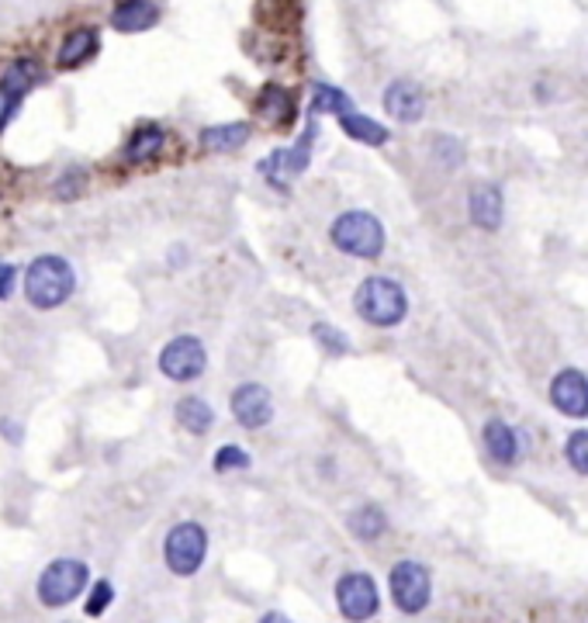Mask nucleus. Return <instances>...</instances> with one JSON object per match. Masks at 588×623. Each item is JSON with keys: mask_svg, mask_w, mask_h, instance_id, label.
<instances>
[{"mask_svg": "<svg viewBox=\"0 0 588 623\" xmlns=\"http://www.w3.org/2000/svg\"><path fill=\"white\" fill-rule=\"evenodd\" d=\"M257 115L267 125H288L295 119V98L284 87H263L257 101Z\"/></svg>", "mask_w": 588, "mask_h": 623, "instance_id": "nucleus-16", "label": "nucleus"}, {"mask_svg": "<svg viewBox=\"0 0 588 623\" xmlns=\"http://www.w3.org/2000/svg\"><path fill=\"white\" fill-rule=\"evenodd\" d=\"M429 572L420 561H398L391 569V599L398 602V610L405 613H420L429 602Z\"/></svg>", "mask_w": 588, "mask_h": 623, "instance_id": "nucleus-7", "label": "nucleus"}, {"mask_svg": "<svg viewBox=\"0 0 588 623\" xmlns=\"http://www.w3.org/2000/svg\"><path fill=\"white\" fill-rule=\"evenodd\" d=\"M73 288H77V274H73L70 260L55 253L32 260V267L25 271V298L42 312L60 309L73 295Z\"/></svg>", "mask_w": 588, "mask_h": 623, "instance_id": "nucleus-1", "label": "nucleus"}, {"mask_svg": "<svg viewBox=\"0 0 588 623\" xmlns=\"http://www.w3.org/2000/svg\"><path fill=\"white\" fill-rule=\"evenodd\" d=\"M471 204V219L474 225H481V229L488 233H496L499 229V222H502V195H499V187H491V184H478L471 191L467 198Z\"/></svg>", "mask_w": 588, "mask_h": 623, "instance_id": "nucleus-15", "label": "nucleus"}, {"mask_svg": "<svg viewBox=\"0 0 588 623\" xmlns=\"http://www.w3.org/2000/svg\"><path fill=\"white\" fill-rule=\"evenodd\" d=\"M204 555H208V534L201 523H177L166 534L163 558L174 575H195L204 564Z\"/></svg>", "mask_w": 588, "mask_h": 623, "instance_id": "nucleus-5", "label": "nucleus"}, {"mask_svg": "<svg viewBox=\"0 0 588 623\" xmlns=\"http://www.w3.org/2000/svg\"><path fill=\"white\" fill-rule=\"evenodd\" d=\"M385 111L398 122H420L426 115V94L412 80H395L385 90Z\"/></svg>", "mask_w": 588, "mask_h": 623, "instance_id": "nucleus-13", "label": "nucleus"}, {"mask_svg": "<svg viewBox=\"0 0 588 623\" xmlns=\"http://www.w3.org/2000/svg\"><path fill=\"white\" fill-rule=\"evenodd\" d=\"M80 191H84V170H66L63 180L55 184V198H63V201L77 198Z\"/></svg>", "mask_w": 588, "mask_h": 623, "instance_id": "nucleus-29", "label": "nucleus"}, {"mask_svg": "<svg viewBox=\"0 0 588 623\" xmlns=\"http://www.w3.org/2000/svg\"><path fill=\"white\" fill-rule=\"evenodd\" d=\"M312 111H333V115H347L350 98L339 87H326V84H315L312 87Z\"/></svg>", "mask_w": 588, "mask_h": 623, "instance_id": "nucleus-24", "label": "nucleus"}, {"mask_svg": "<svg viewBox=\"0 0 588 623\" xmlns=\"http://www.w3.org/2000/svg\"><path fill=\"white\" fill-rule=\"evenodd\" d=\"M350 531L360 537V540H377L385 534V513L377 506H364L356 509V513L350 516Z\"/></svg>", "mask_w": 588, "mask_h": 623, "instance_id": "nucleus-23", "label": "nucleus"}, {"mask_svg": "<svg viewBox=\"0 0 588 623\" xmlns=\"http://www.w3.org/2000/svg\"><path fill=\"white\" fill-rule=\"evenodd\" d=\"M250 125L246 122H229V125H212L201 132V146L204 149H215V153H225V149H239L250 139Z\"/></svg>", "mask_w": 588, "mask_h": 623, "instance_id": "nucleus-19", "label": "nucleus"}, {"mask_svg": "<svg viewBox=\"0 0 588 623\" xmlns=\"http://www.w3.org/2000/svg\"><path fill=\"white\" fill-rule=\"evenodd\" d=\"M567 461H572L578 475H588V429L572 433V440H567Z\"/></svg>", "mask_w": 588, "mask_h": 623, "instance_id": "nucleus-25", "label": "nucleus"}, {"mask_svg": "<svg viewBox=\"0 0 588 623\" xmlns=\"http://www.w3.org/2000/svg\"><path fill=\"white\" fill-rule=\"evenodd\" d=\"M204 364H208V353L198 336L170 339L160 353V371L170 377V382H195V377L204 374Z\"/></svg>", "mask_w": 588, "mask_h": 623, "instance_id": "nucleus-6", "label": "nucleus"}, {"mask_svg": "<svg viewBox=\"0 0 588 623\" xmlns=\"http://www.w3.org/2000/svg\"><path fill=\"white\" fill-rule=\"evenodd\" d=\"M233 468H250V454L242 447H222L215 454V471H233Z\"/></svg>", "mask_w": 588, "mask_h": 623, "instance_id": "nucleus-28", "label": "nucleus"}, {"mask_svg": "<svg viewBox=\"0 0 588 623\" xmlns=\"http://www.w3.org/2000/svg\"><path fill=\"white\" fill-rule=\"evenodd\" d=\"M339 125H343V132L350 139L364 142V146H381L388 142V128L381 122H374L367 115H356V111H347V115H339Z\"/></svg>", "mask_w": 588, "mask_h": 623, "instance_id": "nucleus-22", "label": "nucleus"}, {"mask_svg": "<svg viewBox=\"0 0 588 623\" xmlns=\"http://www.w3.org/2000/svg\"><path fill=\"white\" fill-rule=\"evenodd\" d=\"M42 80V70L35 60H14L4 73H0V128L25 101V94Z\"/></svg>", "mask_w": 588, "mask_h": 623, "instance_id": "nucleus-9", "label": "nucleus"}, {"mask_svg": "<svg viewBox=\"0 0 588 623\" xmlns=\"http://www.w3.org/2000/svg\"><path fill=\"white\" fill-rule=\"evenodd\" d=\"M485 447H488V454L502 461V464H512L520 454V437H516V429H512L509 423L502 420H488L485 426Z\"/></svg>", "mask_w": 588, "mask_h": 623, "instance_id": "nucleus-17", "label": "nucleus"}, {"mask_svg": "<svg viewBox=\"0 0 588 623\" xmlns=\"http://www.w3.org/2000/svg\"><path fill=\"white\" fill-rule=\"evenodd\" d=\"M260 623H291V620H288V616H280V613H267Z\"/></svg>", "mask_w": 588, "mask_h": 623, "instance_id": "nucleus-31", "label": "nucleus"}, {"mask_svg": "<svg viewBox=\"0 0 588 623\" xmlns=\"http://www.w3.org/2000/svg\"><path fill=\"white\" fill-rule=\"evenodd\" d=\"M233 415L246 429H260L274 420V399L263 385H239L233 395Z\"/></svg>", "mask_w": 588, "mask_h": 623, "instance_id": "nucleus-12", "label": "nucleus"}, {"mask_svg": "<svg viewBox=\"0 0 588 623\" xmlns=\"http://www.w3.org/2000/svg\"><path fill=\"white\" fill-rule=\"evenodd\" d=\"M93 52H98V32H93V28H77V32L66 35V42L60 49V66L63 70L80 66V63L90 60Z\"/></svg>", "mask_w": 588, "mask_h": 623, "instance_id": "nucleus-18", "label": "nucleus"}, {"mask_svg": "<svg viewBox=\"0 0 588 623\" xmlns=\"http://www.w3.org/2000/svg\"><path fill=\"white\" fill-rule=\"evenodd\" d=\"M550 402H554L564 415L585 420L588 415V377L575 367L561 371L554 382H550Z\"/></svg>", "mask_w": 588, "mask_h": 623, "instance_id": "nucleus-11", "label": "nucleus"}, {"mask_svg": "<svg viewBox=\"0 0 588 623\" xmlns=\"http://www.w3.org/2000/svg\"><path fill=\"white\" fill-rule=\"evenodd\" d=\"M111 599H115V589H111V582H98V585H93L90 599H87V616H101V613L111 607Z\"/></svg>", "mask_w": 588, "mask_h": 623, "instance_id": "nucleus-27", "label": "nucleus"}, {"mask_svg": "<svg viewBox=\"0 0 588 623\" xmlns=\"http://www.w3.org/2000/svg\"><path fill=\"white\" fill-rule=\"evenodd\" d=\"M14 281H17V271L11 267V263H4V260H0V298H8V295H11Z\"/></svg>", "mask_w": 588, "mask_h": 623, "instance_id": "nucleus-30", "label": "nucleus"}, {"mask_svg": "<svg viewBox=\"0 0 588 623\" xmlns=\"http://www.w3.org/2000/svg\"><path fill=\"white\" fill-rule=\"evenodd\" d=\"M87 578H90V572L80 558H55L39 575V602L49 610L70 607V602L84 593Z\"/></svg>", "mask_w": 588, "mask_h": 623, "instance_id": "nucleus-4", "label": "nucleus"}, {"mask_svg": "<svg viewBox=\"0 0 588 623\" xmlns=\"http://www.w3.org/2000/svg\"><path fill=\"white\" fill-rule=\"evenodd\" d=\"M312 136H315V128H309L291 149H277V153H271L263 160V174H267L277 187H288L295 177L305 174V166L312 160Z\"/></svg>", "mask_w": 588, "mask_h": 623, "instance_id": "nucleus-10", "label": "nucleus"}, {"mask_svg": "<svg viewBox=\"0 0 588 623\" xmlns=\"http://www.w3.org/2000/svg\"><path fill=\"white\" fill-rule=\"evenodd\" d=\"M315 339H318V344L322 347H326L329 353H347L350 350V344H347V336L343 333H339V329H333V326H326V323H318L315 329Z\"/></svg>", "mask_w": 588, "mask_h": 623, "instance_id": "nucleus-26", "label": "nucleus"}, {"mask_svg": "<svg viewBox=\"0 0 588 623\" xmlns=\"http://www.w3.org/2000/svg\"><path fill=\"white\" fill-rule=\"evenodd\" d=\"M333 242L350 257L374 260L385 250V229L371 212H347L333 222Z\"/></svg>", "mask_w": 588, "mask_h": 623, "instance_id": "nucleus-3", "label": "nucleus"}, {"mask_svg": "<svg viewBox=\"0 0 588 623\" xmlns=\"http://www.w3.org/2000/svg\"><path fill=\"white\" fill-rule=\"evenodd\" d=\"M163 142H166V136L160 125H142V128H136V136L128 139L125 157H128V163H146V160L160 157Z\"/></svg>", "mask_w": 588, "mask_h": 623, "instance_id": "nucleus-20", "label": "nucleus"}, {"mask_svg": "<svg viewBox=\"0 0 588 623\" xmlns=\"http://www.w3.org/2000/svg\"><path fill=\"white\" fill-rule=\"evenodd\" d=\"M177 423L187 433H198V437H201V433L212 429L215 412H212V406H208L204 399H198V395H187V399L177 402Z\"/></svg>", "mask_w": 588, "mask_h": 623, "instance_id": "nucleus-21", "label": "nucleus"}, {"mask_svg": "<svg viewBox=\"0 0 588 623\" xmlns=\"http://www.w3.org/2000/svg\"><path fill=\"white\" fill-rule=\"evenodd\" d=\"M160 22V8L153 0H122V4L111 11V25L118 32L132 35V32H146Z\"/></svg>", "mask_w": 588, "mask_h": 623, "instance_id": "nucleus-14", "label": "nucleus"}, {"mask_svg": "<svg viewBox=\"0 0 588 623\" xmlns=\"http://www.w3.org/2000/svg\"><path fill=\"white\" fill-rule=\"evenodd\" d=\"M356 312L367 319L371 326H398L409 312V298L402 285L391 277H367L353 295Z\"/></svg>", "mask_w": 588, "mask_h": 623, "instance_id": "nucleus-2", "label": "nucleus"}, {"mask_svg": "<svg viewBox=\"0 0 588 623\" xmlns=\"http://www.w3.org/2000/svg\"><path fill=\"white\" fill-rule=\"evenodd\" d=\"M336 602H339V610H343L347 620L353 623H364L377 613V585L371 575L364 572H353V575H343L336 585Z\"/></svg>", "mask_w": 588, "mask_h": 623, "instance_id": "nucleus-8", "label": "nucleus"}]
</instances>
